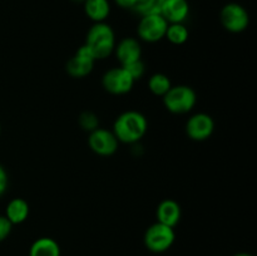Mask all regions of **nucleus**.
<instances>
[{
  "label": "nucleus",
  "mask_w": 257,
  "mask_h": 256,
  "mask_svg": "<svg viewBox=\"0 0 257 256\" xmlns=\"http://www.w3.org/2000/svg\"><path fill=\"white\" fill-rule=\"evenodd\" d=\"M29 203L24 200V198H13L9 201L5 208V217L10 221L13 226L20 225L24 221H27L28 216H29Z\"/></svg>",
  "instance_id": "4468645a"
},
{
  "label": "nucleus",
  "mask_w": 257,
  "mask_h": 256,
  "mask_svg": "<svg viewBox=\"0 0 257 256\" xmlns=\"http://www.w3.org/2000/svg\"><path fill=\"white\" fill-rule=\"evenodd\" d=\"M215 131V120L207 113H196L191 115L186 123V133L196 142L208 140Z\"/></svg>",
  "instance_id": "9d476101"
},
{
  "label": "nucleus",
  "mask_w": 257,
  "mask_h": 256,
  "mask_svg": "<svg viewBox=\"0 0 257 256\" xmlns=\"http://www.w3.org/2000/svg\"><path fill=\"white\" fill-rule=\"evenodd\" d=\"M148 122L145 114L137 110H127L117 117L113 123V131L118 142L137 143L147 133Z\"/></svg>",
  "instance_id": "f257e3e1"
},
{
  "label": "nucleus",
  "mask_w": 257,
  "mask_h": 256,
  "mask_svg": "<svg viewBox=\"0 0 257 256\" xmlns=\"http://www.w3.org/2000/svg\"><path fill=\"white\" fill-rule=\"evenodd\" d=\"M102 85L110 94L123 95L132 90L135 79L123 67H115L103 74Z\"/></svg>",
  "instance_id": "0eeeda50"
},
{
  "label": "nucleus",
  "mask_w": 257,
  "mask_h": 256,
  "mask_svg": "<svg viewBox=\"0 0 257 256\" xmlns=\"http://www.w3.org/2000/svg\"><path fill=\"white\" fill-rule=\"evenodd\" d=\"M83 7L85 15L94 23H103L110 14L108 0H84Z\"/></svg>",
  "instance_id": "2eb2a0df"
},
{
  "label": "nucleus",
  "mask_w": 257,
  "mask_h": 256,
  "mask_svg": "<svg viewBox=\"0 0 257 256\" xmlns=\"http://www.w3.org/2000/svg\"><path fill=\"white\" fill-rule=\"evenodd\" d=\"M190 33L187 27L183 23H175V24H168L167 32L165 38H167L168 42L173 45H182L188 40Z\"/></svg>",
  "instance_id": "f3484780"
},
{
  "label": "nucleus",
  "mask_w": 257,
  "mask_h": 256,
  "mask_svg": "<svg viewBox=\"0 0 257 256\" xmlns=\"http://www.w3.org/2000/svg\"><path fill=\"white\" fill-rule=\"evenodd\" d=\"M29 256H60V246L54 238L39 237L30 246Z\"/></svg>",
  "instance_id": "dca6fc26"
},
{
  "label": "nucleus",
  "mask_w": 257,
  "mask_h": 256,
  "mask_svg": "<svg viewBox=\"0 0 257 256\" xmlns=\"http://www.w3.org/2000/svg\"><path fill=\"white\" fill-rule=\"evenodd\" d=\"M220 22L227 32L242 33L250 24V15L242 5L228 3L221 9Z\"/></svg>",
  "instance_id": "39448f33"
},
{
  "label": "nucleus",
  "mask_w": 257,
  "mask_h": 256,
  "mask_svg": "<svg viewBox=\"0 0 257 256\" xmlns=\"http://www.w3.org/2000/svg\"><path fill=\"white\" fill-rule=\"evenodd\" d=\"M156 216H157V222L175 228L177 223L180 222L181 216H182L180 203L175 200H171V198H166L157 206Z\"/></svg>",
  "instance_id": "ddd939ff"
},
{
  "label": "nucleus",
  "mask_w": 257,
  "mask_h": 256,
  "mask_svg": "<svg viewBox=\"0 0 257 256\" xmlns=\"http://www.w3.org/2000/svg\"><path fill=\"white\" fill-rule=\"evenodd\" d=\"M163 3H165V0H137L133 10L138 13L141 17L160 14Z\"/></svg>",
  "instance_id": "6ab92c4d"
},
{
  "label": "nucleus",
  "mask_w": 257,
  "mask_h": 256,
  "mask_svg": "<svg viewBox=\"0 0 257 256\" xmlns=\"http://www.w3.org/2000/svg\"><path fill=\"white\" fill-rule=\"evenodd\" d=\"M114 2L118 7L123 8V9H133L137 0H114Z\"/></svg>",
  "instance_id": "b1692460"
},
{
  "label": "nucleus",
  "mask_w": 257,
  "mask_h": 256,
  "mask_svg": "<svg viewBox=\"0 0 257 256\" xmlns=\"http://www.w3.org/2000/svg\"><path fill=\"white\" fill-rule=\"evenodd\" d=\"M160 14L168 24L185 23L190 15V4L187 0H165Z\"/></svg>",
  "instance_id": "f8f14e48"
},
{
  "label": "nucleus",
  "mask_w": 257,
  "mask_h": 256,
  "mask_svg": "<svg viewBox=\"0 0 257 256\" xmlns=\"http://www.w3.org/2000/svg\"><path fill=\"white\" fill-rule=\"evenodd\" d=\"M168 23L161 14H152L141 17L137 27L140 39L147 43H157L165 38Z\"/></svg>",
  "instance_id": "423d86ee"
},
{
  "label": "nucleus",
  "mask_w": 257,
  "mask_h": 256,
  "mask_svg": "<svg viewBox=\"0 0 257 256\" xmlns=\"http://www.w3.org/2000/svg\"><path fill=\"white\" fill-rule=\"evenodd\" d=\"M74 2H78V3H84V0H74Z\"/></svg>",
  "instance_id": "a878e982"
},
{
  "label": "nucleus",
  "mask_w": 257,
  "mask_h": 256,
  "mask_svg": "<svg viewBox=\"0 0 257 256\" xmlns=\"http://www.w3.org/2000/svg\"><path fill=\"white\" fill-rule=\"evenodd\" d=\"M163 104L168 112L173 114H186L195 108L197 94L193 88L188 85H172L171 89L162 97Z\"/></svg>",
  "instance_id": "7ed1b4c3"
},
{
  "label": "nucleus",
  "mask_w": 257,
  "mask_h": 256,
  "mask_svg": "<svg viewBox=\"0 0 257 256\" xmlns=\"http://www.w3.org/2000/svg\"><path fill=\"white\" fill-rule=\"evenodd\" d=\"M8 188V173L5 168L0 165V197L5 193Z\"/></svg>",
  "instance_id": "5701e85b"
},
{
  "label": "nucleus",
  "mask_w": 257,
  "mask_h": 256,
  "mask_svg": "<svg viewBox=\"0 0 257 256\" xmlns=\"http://www.w3.org/2000/svg\"><path fill=\"white\" fill-rule=\"evenodd\" d=\"M171 87H172V83L170 78L163 73H155L148 79V88L151 93L157 97H163L171 89Z\"/></svg>",
  "instance_id": "a211bd4d"
},
{
  "label": "nucleus",
  "mask_w": 257,
  "mask_h": 256,
  "mask_svg": "<svg viewBox=\"0 0 257 256\" xmlns=\"http://www.w3.org/2000/svg\"><path fill=\"white\" fill-rule=\"evenodd\" d=\"M80 125H82L84 130H88L89 132H92L93 130L98 128V117L95 114L90 112H84L79 117Z\"/></svg>",
  "instance_id": "412c9836"
},
{
  "label": "nucleus",
  "mask_w": 257,
  "mask_h": 256,
  "mask_svg": "<svg viewBox=\"0 0 257 256\" xmlns=\"http://www.w3.org/2000/svg\"><path fill=\"white\" fill-rule=\"evenodd\" d=\"M13 230V225L4 215H0V242L8 238Z\"/></svg>",
  "instance_id": "4be33fe9"
},
{
  "label": "nucleus",
  "mask_w": 257,
  "mask_h": 256,
  "mask_svg": "<svg viewBox=\"0 0 257 256\" xmlns=\"http://www.w3.org/2000/svg\"><path fill=\"white\" fill-rule=\"evenodd\" d=\"M95 58L85 44L79 47L75 54L65 64V70L73 78H84L92 73Z\"/></svg>",
  "instance_id": "1a4fd4ad"
},
{
  "label": "nucleus",
  "mask_w": 257,
  "mask_h": 256,
  "mask_svg": "<svg viewBox=\"0 0 257 256\" xmlns=\"http://www.w3.org/2000/svg\"><path fill=\"white\" fill-rule=\"evenodd\" d=\"M233 256H253V255H251V253H247V252H238Z\"/></svg>",
  "instance_id": "393cba45"
},
{
  "label": "nucleus",
  "mask_w": 257,
  "mask_h": 256,
  "mask_svg": "<svg viewBox=\"0 0 257 256\" xmlns=\"http://www.w3.org/2000/svg\"><path fill=\"white\" fill-rule=\"evenodd\" d=\"M117 137L112 131L104 130V128H95L89 133L88 137V146L90 150L98 156L102 157H109L113 156L118 150Z\"/></svg>",
  "instance_id": "6e6552de"
},
{
  "label": "nucleus",
  "mask_w": 257,
  "mask_h": 256,
  "mask_svg": "<svg viewBox=\"0 0 257 256\" xmlns=\"http://www.w3.org/2000/svg\"><path fill=\"white\" fill-rule=\"evenodd\" d=\"M0 132H2V125H0Z\"/></svg>",
  "instance_id": "bb28decb"
},
{
  "label": "nucleus",
  "mask_w": 257,
  "mask_h": 256,
  "mask_svg": "<svg viewBox=\"0 0 257 256\" xmlns=\"http://www.w3.org/2000/svg\"><path fill=\"white\" fill-rule=\"evenodd\" d=\"M114 54L120 65H127L136 60L142 59V47L135 38H124L115 44Z\"/></svg>",
  "instance_id": "9b49d317"
},
{
  "label": "nucleus",
  "mask_w": 257,
  "mask_h": 256,
  "mask_svg": "<svg viewBox=\"0 0 257 256\" xmlns=\"http://www.w3.org/2000/svg\"><path fill=\"white\" fill-rule=\"evenodd\" d=\"M85 45L94 55L95 60L109 57L115 48V35L112 27L103 23H94L85 35Z\"/></svg>",
  "instance_id": "f03ea898"
},
{
  "label": "nucleus",
  "mask_w": 257,
  "mask_h": 256,
  "mask_svg": "<svg viewBox=\"0 0 257 256\" xmlns=\"http://www.w3.org/2000/svg\"><path fill=\"white\" fill-rule=\"evenodd\" d=\"M176 240L175 228L161 222H155L146 230L145 241L146 247L156 253L167 251Z\"/></svg>",
  "instance_id": "20e7f679"
},
{
  "label": "nucleus",
  "mask_w": 257,
  "mask_h": 256,
  "mask_svg": "<svg viewBox=\"0 0 257 256\" xmlns=\"http://www.w3.org/2000/svg\"><path fill=\"white\" fill-rule=\"evenodd\" d=\"M120 67H123L125 70H127L128 74H130L131 77L135 79V82L136 80L141 79V78H142L146 73V65H145V63H143L142 59L136 60V62L130 63V64H127V65H120Z\"/></svg>",
  "instance_id": "aec40b11"
}]
</instances>
